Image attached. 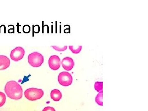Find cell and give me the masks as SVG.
<instances>
[{"instance_id": "obj_1", "label": "cell", "mask_w": 148, "mask_h": 111, "mask_svg": "<svg viewBox=\"0 0 148 111\" xmlns=\"http://www.w3.org/2000/svg\"><path fill=\"white\" fill-rule=\"evenodd\" d=\"M4 90L8 97L13 100H19L23 96L22 87L14 81H10L7 83Z\"/></svg>"}, {"instance_id": "obj_2", "label": "cell", "mask_w": 148, "mask_h": 111, "mask_svg": "<svg viewBox=\"0 0 148 111\" xmlns=\"http://www.w3.org/2000/svg\"><path fill=\"white\" fill-rule=\"evenodd\" d=\"M25 98L30 101H35L40 99L44 95L42 89L35 88H28L24 92Z\"/></svg>"}, {"instance_id": "obj_3", "label": "cell", "mask_w": 148, "mask_h": 111, "mask_svg": "<svg viewBox=\"0 0 148 111\" xmlns=\"http://www.w3.org/2000/svg\"><path fill=\"white\" fill-rule=\"evenodd\" d=\"M44 58L42 54L38 52H34L28 56V62L31 66L38 68L44 63Z\"/></svg>"}, {"instance_id": "obj_4", "label": "cell", "mask_w": 148, "mask_h": 111, "mask_svg": "<svg viewBox=\"0 0 148 111\" xmlns=\"http://www.w3.org/2000/svg\"><path fill=\"white\" fill-rule=\"evenodd\" d=\"M58 82L61 85L68 86L73 82V78L71 75L67 72H61L58 75Z\"/></svg>"}, {"instance_id": "obj_5", "label": "cell", "mask_w": 148, "mask_h": 111, "mask_svg": "<svg viewBox=\"0 0 148 111\" xmlns=\"http://www.w3.org/2000/svg\"><path fill=\"white\" fill-rule=\"evenodd\" d=\"M25 54V50L23 47H18L11 51L10 57L12 60L17 62L21 60Z\"/></svg>"}, {"instance_id": "obj_6", "label": "cell", "mask_w": 148, "mask_h": 111, "mask_svg": "<svg viewBox=\"0 0 148 111\" xmlns=\"http://www.w3.org/2000/svg\"><path fill=\"white\" fill-rule=\"evenodd\" d=\"M49 68L53 71L59 69L61 66V59L57 55H52L49 58L48 61Z\"/></svg>"}, {"instance_id": "obj_7", "label": "cell", "mask_w": 148, "mask_h": 111, "mask_svg": "<svg viewBox=\"0 0 148 111\" xmlns=\"http://www.w3.org/2000/svg\"><path fill=\"white\" fill-rule=\"evenodd\" d=\"M61 64L64 70L67 71L72 70L75 65V63L73 58L69 57H65L63 58Z\"/></svg>"}, {"instance_id": "obj_8", "label": "cell", "mask_w": 148, "mask_h": 111, "mask_svg": "<svg viewBox=\"0 0 148 111\" xmlns=\"http://www.w3.org/2000/svg\"><path fill=\"white\" fill-rule=\"evenodd\" d=\"M10 61L9 58L4 55H0V70H5L10 66Z\"/></svg>"}, {"instance_id": "obj_9", "label": "cell", "mask_w": 148, "mask_h": 111, "mask_svg": "<svg viewBox=\"0 0 148 111\" xmlns=\"http://www.w3.org/2000/svg\"><path fill=\"white\" fill-rule=\"evenodd\" d=\"M50 96L51 98L53 101L58 102L62 98V93L58 89H53L51 92Z\"/></svg>"}, {"instance_id": "obj_10", "label": "cell", "mask_w": 148, "mask_h": 111, "mask_svg": "<svg viewBox=\"0 0 148 111\" xmlns=\"http://www.w3.org/2000/svg\"><path fill=\"white\" fill-rule=\"evenodd\" d=\"M103 90L100 91L95 98V102L100 106H103Z\"/></svg>"}, {"instance_id": "obj_11", "label": "cell", "mask_w": 148, "mask_h": 111, "mask_svg": "<svg viewBox=\"0 0 148 111\" xmlns=\"http://www.w3.org/2000/svg\"><path fill=\"white\" fill-rule=\"evenodd\" d=\"M69 49L73 53H80L82 49V46H77L76 47L74 46H69Z\"/></svg>"}, {"instance_id": "obj_12", "label": "cell", "mask_w": 148, "mask_h": 111, "mask_svg": "<svg viewBox=\"0 0 148 111\" xmlns=\"http://www.w3.org/2000/svg\"><path fill=\"white\" fill-rule=\"evenodd\" d=\"M6 101V96L3 92L0 91V107L4 105Z\"/></svg>"}, {"instance_id": "obj_13", "label": "cell", "mask_w": 148, "mask_h": 111, "mask_svg": "<svg viewBox=\"0 0 148 111\" xmlns=\"http://www.w3.org/2000/svg\"><path fill=\"white\" fill-rule=\"evenodd\" d=\"M103 82H97L95 83V90H97L98 92H100V91L103 90Z\"/></svg>"}, {"instance_id": "obj_14", "label": "cell", "mask_w": 148, "mask_h": 111, "mask_svg": "<svg viewBox=\"0 0 148 111\" xmlns=\"http://www.w3.org/2000/svg\"><path fill=\"white\" fill-rule=\"evenodd\" d=\"M51 47L53 48V49L58 51H64L66 50L67 47H68L67 46H65L63 47H61L57 46H51Z\"/></svg>"}, {"instance_id": "obj_15", "label": "cell", "mask_w": 148, "mask_h": 111, "mask_svg": "<svg viewBox=\"0 0 148 111\" xmlns=\"http://www.w3.org/2000/svg\"><path fill=\"white\" fill-rule=\"evenodd\" d=\"M23 31L25 34H28L31 31V28L29 25H26L23 27Z\"/></svg>"}, {"instance_id": "obj_16", "label": "cell", "mask_w": 148, "mask_h": 111, "mask_svg": "<svg viewBox=\"0 0 148 111\" xmlns=\"http://www.w3.org/2000/svg\"><path fill=\"white\" fill-rule=\"evenodd\" d=\"M42 111H56L55 109L51 107H47L44 108Z\"/></svg>"}]
</instances>
